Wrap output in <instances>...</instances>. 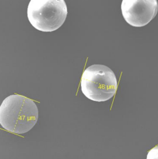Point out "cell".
<instances>
[{
  "mask_svg": "<svg viewBox=\"0 0 158 159\" xmlns=\"http://www.w3.org/2000/svg\"><path fill=\"white\" fill-rule=\"evenodd\" d=\"M39 119V109L31 99L19 94L7 97L0 106V124L6 131L22 134L29 132Z\"/></svg>",
  "mask_w": 158,
  "mask_h": 159,
  "instance_id": "6da1fadb",
  "label": "cell"
},
{
  "mask_svg": "<svg viewBox=\"0 0 158 159\" xmlns=\"http://www.w3.org/2000/svg\"><path fill=\"white\" fill-rule=\"evenodd\" d=\"M81 89L89 99L105 102L111 99L118 89V81L114 72L105 65H92L83 72Z\"/></svg>",
  "mask_w": 158,
  "mask_h": 159,
  "instance_id": "7a4b0ae2",
  "label": "cell"
},
{
  "mask_svg": "<svg viewBox=\"0 0 158 159\" xmlns=\"http://www.w3.org/2000/svg\"><path fill=\"white\" fill-rule=\"evenodd\" d=\"M67 8L64 0H31L27 17L32 25L43 32H52L64 23Z\"/></svg>",
  "mask_w": 158,
  "mask_h": 159,
  "instance_id": "3957f363",
  "label": "cell"
},
{
  "mask_svg": "<svg viewBox=\"0 0 158 159\" xmlns=\"http://www.w3.org/2000/svg\"><path fill=\"white\" fill-rule=\"evenodd\" d=\"M125 20L135 27H144L156 16L158 11L156 0H123L121 4Z\"/></svg>",
  "mask_w": 158,
  "mask_h": 159,
  "instance_id": "277c9868",
  "label": "cell"
},
{
  "mask_svg": "<svg viewBox=\"0 0 158 159\" xmlns=\"http://www.w3.org/2000/svg\"><path fill=\"white\" fill-rule=\"evenodd\" d=\"M146 159H158V145L148 152Z\"/></svg>",
  "mask_w": 158,
  "mask_h": 159,
  "instance_id": "5b68a950",
  "label": "cell"
}]
</instances>
